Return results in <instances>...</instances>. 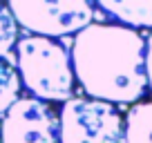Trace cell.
<instances>
[{"instance_id": "obj_1", "label": "cell", "mask_w": 152, "mask_h": 143, "mask_svg": "<svg viewBox=\"0 0 152 143\" xmlns=\"http://www.w3.org/2000/svg\"><path fill=\"white\" fill-rule=\"evenodd\" d=\"M74 78L90 98L134 105L145 96V36L125 25L90 23L72 43Z\"/></svg>"}, {"instance_id": "obj_2", "label": "cell", "mask_w": 152, "mask_h": 143, "mask_svg": "<svg viewBox=\"0 0 152 143\" xmlns=\"http://www.w3.org/2000/svg\"><path fill=\"white\" fill-rule=\"evenodd\" d=\"M16 67L23 87L38 101L65 103L74 94V69L65 45L47 36L27 34L16 43Z\"/></svg>"}, {"instance_id": "obj_3", "label": "cell", "mask_w": 152, "mask_h": 143, "mask_svg": "<svg viewBox=\"0 0 152 143\" xmlns=\"http://www.w3.org/2000/svg\"><path fill=\"white\" fill-rule=\"evenodd\" d=\"M58 143H123V114L112 103L72 96L58 114Z\"/></svg>"}, {"instance_id": "obj_4", "label": "cell", "mask_w": 152, "mask_h": 143, "mask_svg": "<svg viewBox=\"0 0 152 143\" xmlns=\"http://www.w3.org/2000/svg\"><path fill=\"white\" fill-rule=\"evenodd\" d=\"M7 7L18 27L54 40L78 34L96 14L94 0H9Z\"/></svg>"}, {"instance_id": "obj_5", "label": "cell", "mask_w": 152, "mask_h": 143, "mask_svg": "<svg viewBox=\"0 0 152 143\" xmlns=\"http://www.w3.org/2000/svg\"><path fill=\"white\" fill-rule=\"evenodd\" d=\"M0 143H58V114L45 101L23 96L0 116Z\"/></svg>"}, {"instance_id": "obj_6", "label": "cell", "mask_w": 152, "mask_h": 143, "mask_svg": "<svg viewBox=\"0 0 152 143\" xmlns=\"http://www.w3.org/2000/svg\"><path fill=\"white\" fill-rule=\"evenodd\" d=\"M103 14L132 29H152V0H94Z\"/></svg>"}, {"instance_id": "obj_7", "label": "cell", "mask_w": 152, "mask_h": 143, "mask_svg": "<svg viewBox=\"0 0 152 143\" xmlns=\"http://www.w3.org/2000/svg\"><path fill=\"white\" fill-rule=\"evenodd\" d=\"M123 143H152V101L134 103L123 116Z\"/></svg>"}, {"instance_id": "obj_8", "label": "cell", "mask_w": 152, "mask_h": 143, "mask_svg": "<svg viewBox=\"0 0 152 143\" xmlns=\"http://www.w3.org/2000/svg\"><path fill=\"white\" fill-rule=\"evenodd\" d=\"M20 90H23V83H20L18 69L7 61H0V116L20 98Z\"/></svg>"}, {"instance_id": "obj_9", "label": "cell", "mask_w": 152, "mask_h": 143, "mask_svg": "<svg viewBox=\"0 0 152 143\" xmlns=\"http://www.w3.org/2000/svg\"><path fill=\"white\" fill-rule=\"evenodd\" d=\"M18 43V23L14 20L9 7L0 2V61H7L16 65V58L11 56V49Z\"/></svg>"}, {"instance_id": "obj_10", "label": "cell", "mask_w": 152, "mask_h": 143, "mask_svg": "<svg viewBox=\"0 0 152 143\" xmlns=\"http://www.w3.org/2000/svg\"><path fill=\"white\" fill-rule=\"evenodd\" d=\"M145 78L148 90L152 92V31L145 36Z\"/></svg>"}]
</instances>
